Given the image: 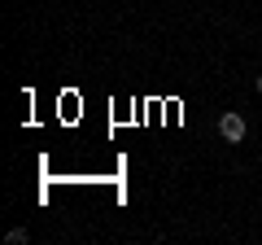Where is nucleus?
<instances>
[{
  "instance_id": "1",
  "label": "nucleus",
  "mask_w": 262,
  "mask_h": 245,
  "mask_svg": "<svg viewBox=\"0 0 262 245\" xmlns=\"http://www.w3.org/2000/svg\"><path fill=\"white\" fill-rule=\"evenodd\" d=\"M219 136H223L227 145H241L245 136H249V122H245L236 110H227V114H219Z\"/></svg>"
},
{
  "instance_id": "2",
  "label": "nucleus",
  "mask_w": 262,
  "mask_h": 245,
  "mask_svg": "<svg viewBox=\"0 0 262 245\" xmlns=\"http://www.w3.org/2000/svg\"><path fill=\"white\" fill-rule=\"evenodd\" d=\"M5 241H9V245H22V241H27V228H13V232L5 236Z\"/></svg>"
},
{
  "instance_id": "3",
  "label": "nucleus",
  "mask_w": 262,
  "mask_h": 245,
  "mask_svg": "<svg viewBox=\"0 0 262 245\" xmlns=\"http://www.w3.org/2000/svg\"><path fill=\"white\" fill-rule=\"evenodd\" d=\"M253 88H258V92H262V75H258V79H253Z\"/></svg>"
}]
</instances>
